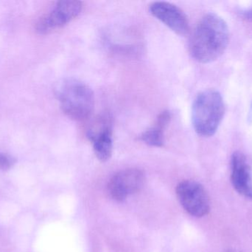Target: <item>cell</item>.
I'll return each instance as SVG.
<instances>
[{
	"label": "cell",
	"instance_id": "1",
	"mask_svg": "<svg viewBox=\"0 0 252 252\" xmlns=\"http://www.w3.org/2000/svg\"><path fill=\"white\" fill-rule=\"evenodd\" d=\"M229 43V28L216 13L203 16L192 31L189 41L192 57L200 63H210L219 59Z\"/></svg>",
	"mask_w": 252,
	"mask_h": 252
},
{
	"label": "cell",
	"instance_id": "2",
	"mask_svg": "<svg viewBox=\"0 0 252 252\" xmlns=\"http://www.w3.org/2000/svg\"><path fill=\"white\" fill-rule=\"evenodd\" d=\"M56 94L62 111L72 119H87L94 110L95 97L93 89L76 78H66L59 83Z\"/></svg>",
	"mask_w": 252,
	"mask_h": 252
},
{
	"label": "cell",
	"instance_id": "3",
	"mask_svg": "<svg viewBox=\"0 0 252 252\" xmlns=\"http://www.w3.org/2000/svg\"><path fill=\"white\" fill-rule=\"evenodd\" d=\"M225 113V105L217 90H205L198 93L192 108V122L199 136L210 137L217 131Z\"/></svg>",
	"mask_w": 252,
	"mask_h": 252
},
{
	"label": "cell",
	"instance_id": "4",
	"mask_svg": "<svg viewBox=\"0 0 252 252\" xmlns=\"http://www.w3.org/2000/svg\"><path fill=\"white\" fill-rule=\"evenodd\" d=\"M179 202L189 215L201 217L210 211V199L204 188L194 180H184L176 188Z\"/></svg>",
	"mask_w": 252,
	"mask_h": 252
},
{
	"label": "cell",
	"instance_id": "5",
	"mask_svg": "<svg viewBox=\"0 0 252 252\" xmlns=\"http://www.w3.org/2000/svg\"><path fill=\"white\" fill-rule=\"evenodd\" d=\"M81 1L65 0L58 1L53 8L40 19L36 25L40 34H47L59 29L73 20L82 10Z\"/></svg>",
	"mask_w": 252,
	"mask_h": 252
},
{
	"label": "cell",
	"instance_id": "6",
	"mask_svg": "<svg viewBox=\"0 0 252 252\" xmlns=\"http://www.w3.org/2000/svg\"><path fill=\"white\" fill-rule=\"evenodd\" d=\"M87 137L92 142L96 157L105 162L112 157L113 136L110 117L103 115L97 118L87 132Z\"/></svg>",
	"mask_w": 252,
	"mask_h": 252
},
{
	"label": "cell",
	"instance_id": "7",
	"mask_svg": "<svg viewBox=\"0 0 252 252\" xmlns=\"http://www.w3.org/2000/svg\"><path fill=\"white\" fill-rule=\"evenodd\" d=\"M145 175L138 169H127L113 176L108 185L109 194L115 201H124L139 192L144 185Z\"/></svg>",
	"mask_w": 252,
	"mask_h": 252
},
{
	"label": "cell",
	"instance_id": "8",
	"mask_svg": "<svg viewBox=\"0 0 252 252\" xmlns=\"http://www.w3.org/2000/svg\"><path fill=\"white\" fill-rule=\"evenodd\" d=\"M150 13L156 19L179 36L189 32V21L185 12L175 4L167 1H154L149 7Z\"/></svg>",
	"mask_w": 252,
	"mask_h": 252
},
{
	"label": "cell",
	"instance_id": "9",
	"mask_svg": "<svg viewBox=\"0 0 252 252\" xmlns=\"http://www.w3.org/2000/svg\"><path fill=\"white\" fill-rule=\"evenodd\" d=\"M231 179L235 190L246 198H252V170L244 154L236 152L231 161Z\"/></svg>",
	"mask_w": 252,
	"mask_h": 252
},
{
	"label": "cell",
	"instance_id": "10",
	"mask_svg": "<svg viewBox=\"0 0 252 252\" xmlns=\"http://www.w3.org/2000/svg\"><path fill=\"white\" fill-rule=\"evenodd\" d=\"M171 119V114L169 111L166 110L161 112L154 127L147 130L141 135L140 140L146 144L151 146L160 147L164 144V129Z\"/></svg>",
	"mask_w": 252,
	"mask_h": 252
},
{
	"label": "cell",
	"instance_id": "11",
	"mask_svg": "<svg viewBox=\"0 0 252 252\" xmlns=\"http://www.w3.org/2000/svg\"><path fill=\"white\" fill-rule=\"evenodd\" d=\"M13 164V158L5 154L0 153V168L2 170H8Z\"/></svg>",
	"mask_w": 252,
	"mask_h": 252
},
{
	"label": "cell",
	"instance_id": "12",
	"mask_svg": "<svg viewBox=\"0 0 252 252\" xmlns=\"http://www.w3.org/2000/svg\"><path fill=\"white\" fill-rule=\"evenodd\" d=\"M243 16L249 20H252V6L250 8L246 9L244 11L241 12Z\"/></svg>",
	"mask_w": 252,
	"mask_h": 252
}]
</instances>
